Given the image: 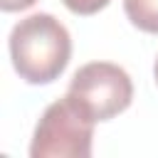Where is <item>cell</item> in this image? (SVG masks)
<instances>
[{
    "label": "cell",
    "instance_id": "cell-1",
    "mask_svg": "<svg viewBox=\"0 0 158 158\" xmlns=\"http://www.w3.org/2000/svg\"><path fill=\"white\" fill-rule=\"evenodd\" d=\"M69 30L49 12H35L20 20L10 32V59L27 84H49L69 64Z\"/></svg>",
    "mask_w": 158,
    "mask_h": 158
},
{
    "label": "cell",
    "instance_id": "cell-2",
    "mask_svg": "<svg viewBox=\"0 0 158 158\" xmlns=\"http://www.w3.org/2000/svg\"><path fill=\"white\" fill-rule=\"evenodd\" d=\"M67 96L84 116L99 123L128 109L133 99V84L123 67L111 62H89L74 72Z\"/></svg>",
    "mask_w": 158,
    "mask_h": 158
},
{
    "label": "cell",
    "instance_id": "cell-3",
    "mask_svg": "<svg viewBox=\"0 0 158 158\" xmlns=\"http://www.w3.org/2000/svg\"><path fill=\"white\" fill-rule=\"evenodd\" d=\"M94 121L84 116L69 96L49 104L35 126L30 143L32 158H89Z\"/></svg>",
    "mask_w": 158,
    "mask_h": 158
},
{
    "label": "cell",
    "instance_id": "cell-4",
    "mask_svg": "<svg viewBox=\"0 0 158 158\" xmlns=\"http://www.w3.org/2000/svg\"><path fill=\"white\" fill-rule=\"evenodd\" d=\"M123 12L133 27L158 35V0H123Z\"/></svg>",
    "mask_w": 158,
    "mask_h": 158
},
{
    "label": "cell",
    "instance_id": "cell-5",
    "mask_svg": "<svg viewBox=\"0 0 158 158\" xmlns=\"http://www.w3.org/2000/svg\"><path fill=\"white\" fill-rule=\"evenodd\" d=\"M67 10H72L74 15H94L99 10H104L111 0H62Z\"/></svg>",
    "mask_w": 158,
    "mask_h": 158
},
{
    "label": "cell",
    "instance_id": "cell-6",
    "mask_svg": "<svg viewBox=\"0 0 158 158\" xmlns=\"http://www.w3.org/2000/svg\"><path fill=\"white\" fill-rule=\"evenodd\" d=\"M37 0H0V7L5 12H17V10H27L32 7Z\"/></svg>",
    "mask_w": 158,
    "mask_h": 158
},
{
    "label": "cell",
    "instance_id": "cell-7",
    "mask_svg": "<svg viewBox=\"0 0 158 158\" xmlns=\"http://www.w3.org/2000/svg\"><path fill=\"white\" fill-rule=\"evenodd\" d=\"M153 77H156V84H158V59H156V67H153Z\"/></svg>",
    "mask_w": 158,
    "mask_h": 158
}]
</instances>
